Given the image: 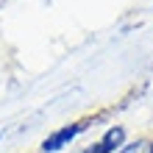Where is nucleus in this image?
Wrapping results in <instances>:
<instances>
[{
    "mask_svg": "<svg viewBox=\"0 0 153 153\" xmlns=\"http://www.w3.org/2000/svg\"><path fill=\"white\" fill-rule=\"evenodd\" d=\"M81 131H84V123H70V125H64V128L53 131L50 137H45V142H42L39 150L42 153H59V150H64L67 145H73Z\"/></svg>",
    "mask_w": 153,
    "mask_h": 153,
    "instance_id": "f257e3e1",
    "label": "nucleus"
},
{
    "mask_svg": "<svg viewBox=\"0 0 153 153\" xmlns=\"http://www.w3.org/2000/svg\"><path fill=\"white\" fill-rule=\"evenodd\" d=\"M117 153H150V139H137V142H125Z\"/></svg>",
    "mask_w": 153,
    "mask_h": 153,
    "instance_id": "7ed1b4c3",
    "label": "nucleus"
},
{
    "mask_svg": "<svg viewBox=\"0 0 153 153\" xmlns=\"http://www.w3.org/2000/svg\"><path fill=\"white\" fill-rule=\"evenodd\" d=\"M123 145H125V128H123V125H111L95 145H89L86 150H81V153H117Z\"/></svg>",
    "mask_w": 153,
    "mask_h": 153,
    "instance_id": "f03ea898",
    "label": "nucleus"
},
{
    "mask_svg": "<svg viewBox=\"0 0 153 153\" xmlns=\"http://www.w3.org/2000/svg\"><path fill=\"white\" fill-rule=\"evenodd\" d=\"M150 153H153V142H150Z\"/></svg>",
    "mask_w": 153,
    "mask_h": 153,
    "instance_id": "20e7f679",
    "label": "nucleus"
}]
</instances>
